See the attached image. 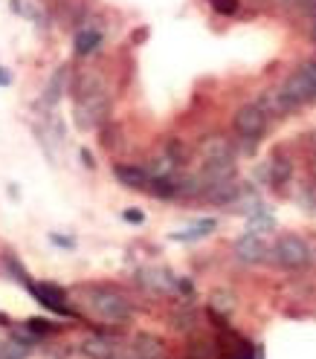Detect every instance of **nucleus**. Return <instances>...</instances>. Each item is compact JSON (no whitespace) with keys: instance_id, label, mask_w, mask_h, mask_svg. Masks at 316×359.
Instances as JSON below:
<instances>
[{"instance_id":"1","label":"nucleus","mask_w":316,"mask_h":359,"mask_svg":"<svg viewBox=\"0 0 316 359\" xmlns=\"http://www.w3.org/2000/svg\"><path fill=\"white\" fill-rule=\"evenodd\" d=\"M85 295H87L85 305L90 307V313L99 316V318H105V322L122 325V322H128V318L134 316L131 302L120 290H113V287H87Z\"/></svg>"},{"instance_id":"2","label":"nucleus","mask_w":316,"mask_h":359,"mask_svg":"<svg viewBox=\"0 0 316 359\" xmlns=\"http://www.w3.org/2000/svg\"><path fill=\"white\" fill-rule=\"evenodd\" d=\"M282 93L287 96V102L293 108L316 102V61H305L299 70H293L282 87Z\"/></svg>"},{"instance_id":"3","label":"nucleus","mask_w":316,"mask_h":359,"mask_svg":"<svg viewBox=\"0 0 316 359\" xmlns=\"http://www.w3.org/2000/svg\"><path fill=\"white\" fill-rule=\"evenodd\" d=\"M273 261L285 270H302L310 264V247L299 235H282L273 247Z\"/></svg>"},{"instance_id":"4","label":"nucleus","mask_w":316,"mask_h":359,"mask_svg":"<svg viewBox=\"0 0 316 359\" xmlns=\"http://www.w3.org/2000/svg\"><path fill=\"white\" fill-rule=\"evenodd\" d=\"M108 113H110V98H108L105 90H99V93L87 96V98H78L73 119H76V125L82 131H93V128H99L105 122Z\"/></svg>"},{"instance_id":"5","label":"nucleus","mask_w":316,"mask_h":359,"mask_svg":"<svg viewBox=\"0 0 316 359\" xmlns=\"http://www.w3.org/2000/svg\"><path fill=\"white\" fill-rule=\"evenodd\" d=\"M232 128L241 139H255L259 142V136L267 131V110L255 102V105H244L235 110L232 116Z\"/></svg>"},{"instance_id":"6","label":"nucleus","mask_w":316,"mask_h":359,"mask_svg":"<svg viewBox=\"0 0 316 359\" xmlns=\"http://www.w3.org/2000/svg\"><path fill=\"white\" fill-rule=\"evenodd\" d=\"M32 298H35V302L41 305V307H47L50 313H55V316H64V318L76 316V310L67 305L64 290H62V287H55V284H35Z\"/></svg>"},{"instance_id":"7","label":"nucleus","mask_w":316,"mask_h":359,"mask_svg":"<svg viewBox=\"0 0 316 359\" xmlns=\"http://www.w3.org/2000/svg\"><path fill=\"white\" fill-rule=\"evenodd\" d=\"M267 244H264V237L261 235H241L238 241H235V258H238L241 264H261L264 258H267Z\"/></svg>"},{"instance_id":"8","label":"nucleus","mask_w":316,"mask_h":359,"mask_svg":"<svg viewBox=\"0 0 316 359\" xmlns=\"http://www.w3.org/2000/svg\"><path fill=\"white\" fill-rule=\"evenodd\" d=\"M136 278H140V284L151 293H171L177 287V278L166 270H157V267H145L136 272Z\"/></svg>"},{"instance_id":"9","label":"nucleus","mask_w":316,"mask_h":359,"mask_svg":"<svg viewBox=\"0 0 316 359\" xmlns=\"http://www.w3.org/2000/svg\"><path fill=\"white\" fill-rule=\"evenodd\" d=\"M113 177L120 180V186L125 189H134V191H148V183H151V174L140 166H113Z\"/></svg>"},{"instance_id":"10","label":"nucleus","mask_w":316,"mask_h":359,"mask_svg":"<svg viewBox=\"0 0 316 359\" xmlns=\"http://www.w3.org/2000/svg\"><path fill=\"white\" fill-rule=\"evenodd\" d=\"M238 194H241V186L235 183V180H224V183L206 186V191H203V197L215 206H232L238 200Z\"/></svg>"},{"instance_id":"11","label":"nucleus","mask_w":316,"mask_h":359,"mask_svg":"<svg viewBox=\"0 0 316 359\" xmlns=\"http://www.w3.org/2000/svg\"><path fill=\"white\" fill-rule=\"evenodd\" d=\"M201 154L206 163H232V145L224 136H206L201 142Z\"/></svg>"},{"instance_id":"12","label":"nucleus","mask_w":316,"mask_h":359,"mask_svg":"<svg viewBox=\"0 0 316 359\" xmlns=\"http://www.w3.org/2000/svg\"><path fill=\"white\" fill-rule=\"evenodd\" d=\"M131 351L136 353V359H163V356H166L163 339L154 336V333H136Z\"/></svg>"},{"instance_id":"13","label":"nucleus","mask_w":316,"mask_h":359,"mask_svg":"<svg viewBox=\"0 0 316 359\" xmlns=\"http://www.w3.org/2000/svg\"><path fill=\"white\" fill-rule=\"evenodd\" d=\"M215 229H218V221H215V217H201V221H194L189 229L171 232V241H177V244H192V241H201V237L212 235Z\"/></svg>"},{"instance_id":"14","label":"nucleus","mask_w":316,"mask_h":359,"mask_svg":"<svg viewBox=\"0 0 316 359\" xmlns=\"http://www.w3.org/2000/svg\"><path fill=\"white\" fill-rule=\"evenodd\" d=\"M120 351L108 336H102V333H96V336H87L85 342H82V353L87 356V359H113V353Z\"/></svg>"},{"instance_id":"15","label":"nucleus","mask_w":316,"mask_h":359,"mask_svg":"<svg viewBox=\"0 0 316 359\" xmlns=\"http://www.w3.org/2000/svg\"><path fill=\"white\" fill-rule=\"evenodd\" d=\"M99 47H102V32H96V29H78L76 32V41H73V50L76 55H93Z\"/></svg>"},{"instance_id":"16","label":"nucleus","mask_w":316,"mask_h":359,"mask_svg":"<svg viewBox=\"0 0 316 359\" xmlns=\"http://www.w3.org/2000/svg\"><path fill=\"white\" fill-rule=\"evenodd\" d=\"M273 229H275V217L270 214L267 206H259L255 212L247 214V232L261 235V232H273Z\"/></svg>"},{"instance_id":"17","label":"nucleus","mask_w":316,"mask_h":359,"mask_svg":"<svg viewBox=\"0 0 316 359\" xmlns=\"http://www.w3.org/2000/svg\"><path fill=\"white\" fill-rule=\"evenodd\" d=\"M148 191L154 197H160V200H171V197H180V180L174 177H157L148 183Z\"/></svg>"},{"instance_id":"18","label":"nucleus","mask_w":316,"mask_h":359,"mask_svg":"<svg viewBox=\"0 0 316 359\" xmlns=\"http://www.w3.org/2000/svg\"><path fill=\"white\" fill-rule=\"evenodd\" d=\"M64 82H67V67L55 70V75L50 78V85L44 90V98H41L44 108H55L58 105V98H62V93H64Z\"/></svg>"},{"instance_id":"19","label":"nucleus","mask_w":316,"mask_h":359,"mask_svg":"<svg viewBox=\"0 0 316 359\" xmlns=\"http://www.w3.org/2000/svg\"><path fill=\"white\" fill-rule=\"evenodd\" d=\"M209 307H212V316L227 318V316L235 313V295H232L229 290H215V293L209 295Z\"/></svg>"},{"instance_id":"20","label":"nucleus","mask_w":316,"mask_h":359,"mask_svg":"<svg viewBox=\"0 0 316 359\" xmlns=\"http://www.w3.org/2000/svg\"><path fill=\"white\" fill-rule=\"evenodd\" d=\"M267 166H270V186H285L293 174V166L287 156H273Z\"/></svg>"},{"instance_id":"21","label":"nucleus","mask_w":316,"mask_h":359,"mask_svg":"<svg viewBox=\"0 0 316 359\" xmlns=\"http://www.w3.org/2000/svg\"><path fill=\"white\" fill-rule=\"evenodd\" d=\"M177 166H180V163H177V159H174V156L166 151V154H160V156H154L151 163H148V168H145V171L151 174V180H157V177H171Z\"/></svg>"},{"instance_id":"22","label":"nucleus","mask_w":316,"mask_h":359,"mask_svg":"<svg viewBox=\"0 0 316 359\" xmlns=\"http://www.w3.org/2000/svg\"><path fill=\"white\" fill-rule=\"evenodd\" d=\"M12 9L17 12V15H24V17H29V21H35L38 27H47V17H44V12H38L32 3H24V0H12Z\"/></svg>"},{"instance_id":"23","label":"nucleus","mask_w":316,"mask_h":359,"mask_svg":"<svg viewBox=\"0 0 316 359\" xmlns=\"http://www.w3.org/2000/svg\"><path fill=\"white\" fill-rule=\"evenodd\" d=\"M24 328L29 330V333H35V336H47V333H58L62 330V325H55V322H47V318H27L24 322Z\"/></svg>"},{"instance_id":"24","label":"nucleus","mask_w":316,"mask_h":359,"mask_svg":"<svg viewBox=\"0 0 316 359\" xmlns=\"http://www.w3.org/2000/svg\"><path fill=\"white\" fill-rule=\"evenodd\" d=\"M171 322H174V330H192L194 328V307L183 305L180 310L171 316Z\"/></svg>"},{"instance_id":"25","label":"nucleus","mask_w":316,"mask_h":359,"mask_svg":"<svg viewBox=\"0 0 316 359\" xmlns=\"http://www.w3.org/2000/svg\"><path fill=\"white\" fill-rule=\"evenodd\" d=\"M186 356L189 359H212L215 356V345L206 342V339H194V342L189 345V351H186Z\"/></svg>"},{"instance_id":"26","label":"nucleus","mask_w":316,"mask_h":359,"mask_svg":"<svg viewBox=\"0 0 316 359\" xmlns=\"http://www.w3.org/2000/svg\"><path fill=\"white\" fill-rule=\"evenodd\" d=\"M29 353V348L27 345H21V342H6V345H0V359H24Z\"/></svg>"},{"instance_id":"27","label":"nucleus","mask_w":316,"mask_h":359,"mask_svg":"<svg viewBox=\"0 0 316 359\" xmlns=\"http://www.w3.org/2000/svg\"><path fill=\"white\" fill-rule=\"evenodd\" d=\"M212 9L215 12H221V15H235L238 12V0H209Z\"/></svg>"},{"instance_id":"28","label":"nucleus","mask_w":316,"mask_h":359,"mask_svg":"<svg viewBox=\"0 0 316 359\" xmlns=\"http://www.w3.org/2000/svg\"><path fill=\"white\" fill-rule=\"evenodd\" d=\"M50 241H52L55 247H64V249H73V247H76V241H73V237H62V235H55V232L50 235Z\"/></svg>"},{"instance_id":"29","label":"nucleus","mask_w":316,"mask_h":359,"mask_svg":"<svg viewBox=\"0 0 316 359\" xmlns=\"http://www.w3.org/2000/svg\"><path fill=\"white\" fill-rule=\"evenodd\" d=\"M122 217H125L128 224H143V221H145V214H143V212H136V209H128V212H122Z\"/></svg>"},{"instance_id":"30","label":"nucleus","mask_w":316,"mask_h":359,"mask_svg":"<svg viewBox=\"0 0 316 359\" xmlns=\"http://www.w3.org/2000/svg\"><path fill=\"white\" fill-rule=\"evenodd\" d=\"M177 290H180L183 295H192V293H194V287H192V281H186V278H177Z\"/></svg>"},{"instance_id":"31","label":"nucleus","mask_w":316,"mask_h":359,"mask_svg":"<svg viewBox=\"0 0 316 359\" xmlns=\"http://www.w3.org/2000/svg\"><path fill=\"white\" fill-rule=\"evenodd\" d=\"M12 85V73L6 67H0V87H9Z\"/></svg>"},{"instance_id":"32","label":"nucleus","mask_w":316,"mask_h":359,"mask_svg":"<svg viewBox=\"0 0 316 359\" xmlns=\"http://www.w3.org/2000/svg\"><path fill=\"white\" fill-rule=\"evenodd\" d=\"M82 159H85V166H87V168H93V166H96V163H93V156H90V151H87V148H82Z\"/></svg>"},{"instance_id":"33","label":"nucleus","mask_w":316,"mask_h":359,"mask_svg":"<svg viewBox=\"0 0 316 359\" xmlns=\"http://www.w3.org/2000/svg\"><path fill=\"white\" fill-rule=\"evenodd\" d=\"M6 322H9V316H6V313H0V325H6Z\"/></svg>"},{"instance_id":"34","label":"nucleus","mask_w":316,"mask_h":359,"mask_svg":"<svg viewBox=\"0 0 316 359\" xmlns=\"http://www.w3.org/2000/svg\"><path fill=\"white\" fill-rule=\"evenodd\" d=\"M310 35H313V41H316V24H313V32H310Z\"/></svg>"}]
</instances>
